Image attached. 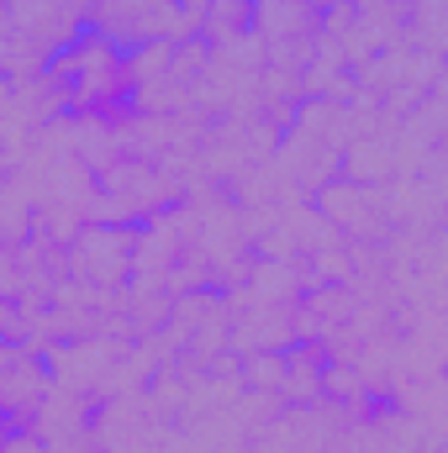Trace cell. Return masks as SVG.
<instances>
[{"label": "cell", "instance_id": "1", "mask_svg": "<svg viewBox=\"0 0 448 453\" xmlns=\"http://www.w3.org/2000/svg\"><path fill=\"white\" fill-rule=\"evenodd\" d=\"M132 258H137V226L90 222L85 232H74V242H69V264L90 285H121L132 274Z\"/></svg>", "mask_w": 448, "mask_h": 453}, {"label": "cell", "instance_id": "2", "mask_svg": "<svg viewBox=\"0 0 448 453\" xmlns=\"http://www.w3.org/2000/svg\"><path fill=\"white\" fill-rule=\"evenodd\" d=\"M248 37H253V0H206V11L196 21L201 48H232Z\"/></svg>", "mask_w": 448, "mask_h": 453}]
</instances>
